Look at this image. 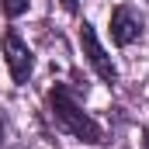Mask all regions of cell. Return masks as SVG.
Here are the masks:
<instances>
[{
	"instance_id": "cell-6",
	"label": "cell",
	"mask_w": 149,
	"mask_h": 149,
	"mask_svg": "<svg viewBox=\"0 0 149 149\" xmlns=\"http://www.w3.org/2000/svg\"><path fill=\"white\" fill-rule=\"evenodd\" d=\"M3 135H7V121H3V114H0V146H3Z\"/></svg>"
},
{
	"instance_id": "cell-7",
	"label": "cell",
	"mask_w": 149,
	"mask_h": 149,
	"mask_svg": "<svg viewBox=\"0 0 149 149\" xmlns=\"http://www.w3.org/2000/svg\"><path fill=\"white\" fill-rule=\"evenodd\" d=\"M146 149H149V132H146Z\"/></svg>"
},
{
	"instance_id": "cell-3",
	"label": "cell",
	"mask_w": 149,
	"mask_h": 149,
	"mask_svg": "<svg viewBox=\"0 0 149 149\" xmlns=\"http://www.w3.org/2000/svg\"><path fill=\"white\" fill-rule=\"evenodd\" d=\"M3 59H7V70H10V80L14 83H28L31 80V73H35V56L17 38V31H7L3 35Z\"/></svg>"
},
{
	"instance_id": "cell-1",
	"label": "cell",
	"mask_w": 149,
	"mask_h": 149,
	"mask_svg": "<svg viewBox=\"0 0 149 149\" xmlns=\"http://www.w3.org/2000/svg\"><path fill=\"white\" fill-rule=\"evenodd\" d=\"M49 104H52V118H56V125H59L63 132H70L73 139L87 142V146L104 142V128L80 108V101L73 97V90H70L66 83H56V87L49 90Z\"/></svg>"
},
{
	"instance_id": "cell-4",
	"label": "cell",
	"mask_w": 149,
	"mask_h": 149,
	"mask_svg": "<svg viewBox=\"0 0 149 149\" xmlns=\"http://www.w3.org/2000/svg\"><path fill=\"white\" fill-rule=\"evenodd\" d=\"M146 35V21H142V14L139 10H132V7H114L111 10V42L114 45H132V42H139V38Z\"/></svg>"
},
{
	"instance_id": "cell-2",
	"label": "cell",
	"mask_w": 149,
	"mask_h": 149,
	"mask_svg": "<svg viewBox=\"0 0 149 149\" xmlns=\"http://www.w3.org/2000/svg\"><path fill=\"white\" fill-rule=\"evenodd\" d=\"M80 45H83V56H87V63L94 66V73L101 76L108 87H114L118 83V66L111 63V56L104 52V45L97 42V31H94V24H80Z\"/></svg>"
},
{
	"instance_id": "cell-5",
	"label": "cell",
	"mask_w": 149,
	"mask_h": 149,
	"mask_svg": "<svg viewBox=\"0 0 149 149\" xmlns=\"http://www.w3.org/2000/svg\"><path fill=\"white\" fill-rule=\"evenodd\" d=\"M28 7H31V0H0V10L14 21V17H21V14H28Z\"/></svg>"
}]
</instances>
